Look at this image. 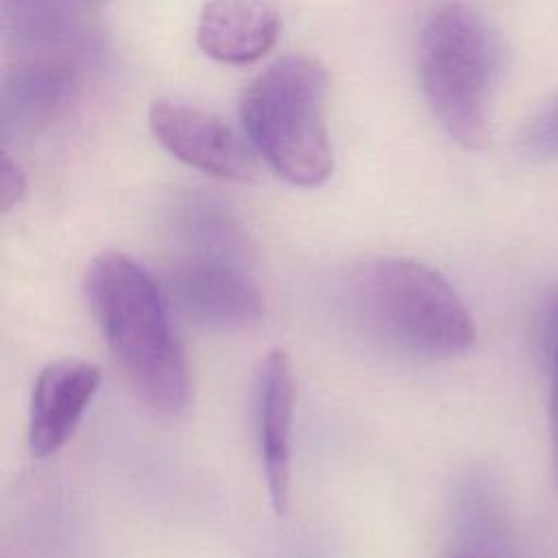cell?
<instances>
[{"mask_svg": "<svg viewBox=\"0 0 558 558\" xmlns=\"http://www.w3.org/2000/svg\"><path fill=\"white\" fill-rule=\"evenodd\" d=\"M98 386L100 371L85 360H54L37 373L28 403V447L35 458H48L70 440Z\"/></svg>", "mask_w": 558, "mask_h": 558, "instance_id": "ba28073f", "label": "cell"}, {"mask_svg": "<svg viewBox=\"0 0 558 558\" xmlns=\"http://www.w3.org/2000/svg\"><path fill=\"white\" fill-rule=\"evenodd\" d=\"M102 0H4V28L22 59L74 61Z\"/></svg>", "mask_w": 558, "mask_h": 558, "instance_id": "9c48e42d", "label": "cell"}, {"mask_svg": "<svg viewBox=\"0 0 558 558\" xmlns=\"http://www.w3.org/2000/svg\"><path fill=\"white\" fill-rule=\"evenodd\" d=\"M155 140L185 166L227 181L259 177L257 153L222 118L174 98H157L148 109Z\"/></svg>", "mask_w": 558, "mask_h": 558, "instance_id": "8992f818", "label": "cell"}, {"mask_svg": "<svg viewBox=\"0 0 558 558\" xmlns=\"http://www.w3.org/2000/svg\"><path fill=\"white\" fill-rule=\"evenodd\" d=\"M0 190H2L0 194H2V211L4 214L11 211L26 194V174L9 155H4V159H2Z\"/></svg>", "mask_w": 558, "mask_h": 558, "instance_id": "4fadbf2b", "label": "cell"}, {"mask_svg": "<svg viewBox=\"0 0 558 558\" xmlns=\"http://www.w3.org/2000/svg\"><path fill=\"white\" fill-rule=\"evenodd\" d=\"M92 316L131 392L157 414H177L190 397L183 349L168 299L133 257L105 251L85 275Z\"/></svg>", "mask_w": 558, "mask_h": 558, "instance_id": "6da1fadb", "label": "cell"}, {"mask_svg": "<svg viewBox=\"0 0 558 558\" xmlns=\"http://www.w3.org/2000/svg\"><path fill=\"white\" fill-rule=\"evenodd\" d=\"M523 144L534 155H558V100L527 126Z\"/></svg>", "mask_w": 558, "mask_h": 558, "instance_id": "7c38bea8", "label": "cell"}, {"mask_svg": "<svg viewBox=\"0 0 558 558\" xmlns=\"http://www.w3.org/2000/svg\"><path fill=\"white\" fill-rule=\"evenodd\" d=\"M453 558H469V556H453Z\"/></svg>", "mask_w": 558, "mask_h": 558, "instance_id": "2e32d148", "label": "cell"}, {"mask_svg": "<svg viewBox=\"0 0 558 558\" xmlns=\"http://www.w3.org/2000/svg\"><path fill=\"white\" fill-rule=\"evenodd\" d=\"M74 94V65L68 61L20 59L4 87V124L20 131L50 122Z\"/></svg>", "mask_w": 558, "mask_h": 558, "instance_id": "8fae6325", "label": "cell"}, {"mask_svg": "<svg viewBox=\"0 0 558 558\" xmlns=\"http://www.w3.org/2000/svg\"><path fill=\"white\" fill-rule=\"evenodd\" d=\"M327 72L307 54H288L242 92L240 120L255 153L286 181L323 185L333 170L327 131Z\"/></svg>", "mask_w": 558, "mask_h": 558, "instance_id": "3957f363", "label": "cell"}, {"mask_svg": "<svg viewBox=\"0 0 558 558\" xmlns=\"http://www.w3.org/2000/svg\"><path fill=\"white\" fill-rule=\"evenodd\" d=\"M296 381L286 351L272 349L264 355L255 375V423L259 458L270 506L283 514L290 504L292 484V418Z\"/></svg>", "mask_w": 558, "mask_h": 558, "instance_id": "52a82bcc", "label": "cell"}, {"mask_svg": "<svg viewBox=\"0 0 558 558\" xmlns=\"http://www.w3.org/2000/svg\"><path fill=\"white\" fill-rule=\"evenodd\" d=\"M349 303L368 333L418 357H453L475 342V323L453 286L432 266L381 257L349 277Z\"/></svg>", "mask_w": 558, "mask_h": 558, "instance_id": "7a4b0ae2", "label": "cell"}, {"mask_svg": "<svg viewBox=\"0 0 558 558\" xmlns=\"http://www.w3.org/2000/svg\"><path fill=\"white\" fill-rule=\"evenodd\" d=\"M168 290L177 307L207 329H244L264 314L242 240L233 225L214 211L194 218L187 248L170 270Z\"/></svg>", "mask_w": 558, "mask_h": 558, "instance_id": "5b68a950", "label": "cell"}, {"mask_svg": "<svg viewBox=\"0 0 558 558\" xmlns=\"http://www.w3.org/2000/svg\"><path fill=\"white\" fill-rule=\"evenodd\" d=\"M549 436H551V471L558 490V366H551V397H549Z\"/></svg>", "mask_w": 558, "mask_h": 558, "instance_id": "9a60e30c", "label": "cell"}, {"mask_svg": "<svg viewBox=\"0 0 558 558\" xmlns=\"http://www.w3.org/2000/svg\"><path fill=\"white\" fill-rule=\"evenodd\" d=\"M543 344L551 360V366H558V283L547 294L543 307Z\"/></svg>", "mask_w": 558, "mask_h": 558, "instance_id": "5bb4252c", "label": "cell"}, {"mask_svg": "<svg viewBox=\"0 0 558 558\" xmlns=\"http://www.w3.org/2000/svg\"><path fill=\"white\" fill-rule=\"evenodd\" d=\"M281 31L279 11L268 0H207L196 24L201 50L229 65L262 59Z\"/></svg>", "mask_w": 558, "mask_h": 558, "instance_id": "30bf717a", "label": "cell"}, {"mask_svg": "<svg viewBox=\"0 0 558 558\" xmlns=\"http://www.w3.org/2000/svg\"><path fill=\"white\" fill-rule=\"evenodd\" d=\"M495 70L493 33L473 7L447 2L432 13L418 39V81L434 118L462 148L488 142Z\"/></svg>", "mask_w": 558, "mask_h": 558, "instance_id": "277c9868", "label": "cell"}]
</instances>
